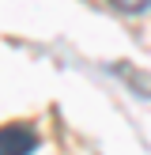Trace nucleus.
<instances>
[{
    "label": "nucleus",
    "instance_id": "f03ea898",
    "mask_svg": "<svg viewBox=\"0 0 151 155\" xmlns=\"http://www.w3.org/2000/svg\"><path fill=\"white\" fill-rule=\"evenodd\" d=\"M117 12H125V15H136V12H143V8H151V0H110Z\"/></svg>",
    "mask_w": 151,
    "mask_h": 155
},
{
    "label": "nucleus",
    "instance_id": "f257e3e1",
    "mask_svg": "<svg viewBox=\"0 0 151 155\" xmlns=\"http://www.w3.org/2000/svg\"><path fill=\"white\" fill-rule=\"evenodd\" d=\"M38 133L30 125H0V155H34Z\"/></svg>",
    "mask_w": 151,
    "mask_h": 155
}]
</instances>
